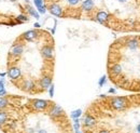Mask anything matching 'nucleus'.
Returning a JSON list of instances; mask_svg holds the SVG:
<instances>
[{
	"label": "nucleus",
	"instance_id": "obj_1",
	"mask_svg": "<svg viewBox=\"0 0 140 133\" xmlns=\"http://www.w3.org/2000/svg\"><path fill=\"white\" fill-rule=\"evenodd\" d=\"M85 114L95 119V125L84 133L105 130L107 133H140V93L132 95L101 94Z\"/></svg>",
	"mask_w": 140,
	"mask_h": 133
},
{
	"label": "nucleus",
	"instance_id": "obj_2",
	"mask_svg": "<svg viewBox=\"0 0 140 133\" xmlns=\"http://www.w3.org/2000/svg\"><path fill=\"white\" fill-rule=\"evenodd\" d=\"M107 73L115 87L140 93V35H125L113 41L108 53Z\"/></svg>",
	"mask_w": 140,
	"mask_h": 133
},
{
	"label": "nucleus",
	"instance_id": "obj_3",
	"mask_svg": "<svg viewBox=\"0 0 140 133\" xmlns=\"http://www.w3.org/2000/svg\"><path fill=\"white\" fill-rule=\"evenodd\" d=\"M7 75H8V77L13 81V82L16 83L17 81L20 80V78H22V76H23V73H22V69L18 66H16V65H9Z\"/></svg>",
	"mask_w": 140,
	"mask_h": 133
},
{
	"label": "nucleus",
	"instance_id": "obj_4",
	"mask_svg": "<svg viewBox=\"0 0 140 133\" xmlns=\"http://www.w3.org/2000/svg\"><path fill=\"white\" fill-rule=\"evenodd\" d=\"M47 6V9L52 15L56 16V17H63L64 16V11L63 8L59 6L58 3L56 2H51V3H47L45 4Z\"/></svg>",
	"mask_w": 140,
	"mask_h": 133
},
{
	"label": "nucleus",
	"instance_id": "obj_5",
	"mask_svg": "<svg viewBox=\"0 0 140 133\" xmlns=\"http://www.w3.org/2000/svg\"><path fill=\"white\" fill-rule=\"evenodd\" d=\"M26 12L28 13V15L35 17L36 20H39V18H40V13H39L35 8H33L31 6H29V4H26Z\"/></svg>",
	"mask_w": 140,
	"mask_h": 133
},
{
	"label": "nucleus",
	"instance_id": "obj_6",
	"mask_svg": "<svg viewBox=\"0 0 140 133\" xmlns=\"http://www.w3.org/2000/svg\"><path fill=\"white\" fill-rule=\"evenodd\" d=\"M7 122H8V114L4 109H2L0 110V125H3Z\"/></svg>",
	"mask_w": 140,
	"mask_h": 133
},
{
	"label": "nucleus",
	"instance_id": "obj_7",
	"mask_svg": "<svg viewBox=\"0 0 140 133\" xmlns=\"http://www.w3.org/2000/svg\"><path fill=\"white\" fill-rule=\"evenodd\" d=\"M8 106H9V100L6 96H1L0 97V110L4 109Z\"/></svg>",
	"mask_w": 140,
	"mask_h": 133
},
{
	"label": "nucleus",
	"instance_id": "obj_8",
	"mask_svg": "<svg viewBox=\"0 0 140 133\" xmlns=\"http://www.w3.org/2000/svg\"><path fill=\"white\" fill-rule=\"evenodd\" d=\"M81 115H82V110H81V109H75V110H73L72 113H71V117H72L73 119L81 117Z\"/></svg>",
	"mask_w": 140,
	"mask_h": 133
},
{
	"label": "nucleus",
	"instance_id": "obj_9",
	"mask_svg": "<svg viewBox=\"0 0 140 133\" xmlns=\"http://www.w3.org/2000/svg\"><path fill=\"white\" fill-rule=\"evenodd\" d=\"M37 11H38L40 14H45L47 13V6H45V3L43 4L42 7H40V8H38L37 9Z\"/></svg>",
	"mask_w": 140,
	"mask_h": 133
},
{
	"label": "nucleus",
	"instance_id": "obj_10",
	"mask_svg": "<svg viewBox=\"0 0 140 133\" xmlns=\"http://www.w3.org/2000/svg\"><path fill=\"white\" fill-rule=\"evenodd\" d=\"M106 82H107V76H102L101 78L99 79V81H98V86L101 88V87H104V86H105Z\"/></svg>",
	"mask_w": 140,
	"mask_h": 133
},
{
	"label": "nucleus",
	"instance_id": "obj_11",
	"mask_svg": "<svg viewBox=\"0 0 140 133\" xmlns=\"http://www.w3.org/2000/svg\"><path fill=\"white\" fill-rule=\"evenodd\" d=\"M33 4L36 6V8H40V7H42L43 4H44V0H33Z\"/></svg>",
	"mask_w": 140,
	"mask_h": 133
},
{
	"label": "nucleus",
	"instance_id": "obj_12",
	"mask_svg": "<svg viewBox=\"0 0 140 133\" xmlns=\"http://www.w3.org/2000/svg\"><path fill=\"white\" fill-rule=\"evenodd\" d=\"M54 89H55V86L52 83V85L50 86V88H49V94H50V96H51V97L54 96Z\"/></svg>",
	"mask_w": 140,
	"mask_h": 133
},
{
	"label": "nucleus",
	"instance_id": "obj_13",
	"mask_svg": "<svg viewBox=\"0 0 140 133\" xmlns=\"http://www.w3.org/2000/svg\"><path fill=\"white\" fill-rule=\"evenodd\" d=\"M0 95H1V96H6L7 95V90H6V88H4V86L0 88Z\"/></svg>",
	"mask_w": 140,
	"mask_h": 133
},
{
	"label": "nucleus",
	"instance_id": "obj_14",
	"mask_svg": "<svg viewBox=\"0 0 140 133\" xmlns=\"http://www.w3.org/2000/svg\"><path fill=\"white\" fill-rule=\"evenodd\" d=\"M4 86V78H0V88Z\"/></svg>",
	"mask_w": 140,
	"mask_h": 133
},
{
	"label": "nucleus",
	"instance_id": "obj_15",
	"mask_svg": "<svg viewBox=\"0 0 140 133\" xmlns=\"http://www.w3.org/2000/svg\"><path fill=\"white\" fill-rule=\"evenodd\" d=\"M109 93H112V94H115V93H116V91H115V89H113V88H111V89H109Z\"/></svg>",
	"mask_w": 140,
	"mask_h": 133
},
{
	"label": "nucleus",
	"instance_id": "obj_16",
	"mask_svg": "<svg viewBox=\"0 0 140 133\" xmlns=\"http://www.w3.org/2000/svg\"><path fill=\"white\" fill-rule=\"evenodd\" d=\"M33 26H35V28H40V27H41V25L39 24L38 22H37V23H35V24H33Z\"/></svg>",
	"mask_w": 140,
	"mask_h": 133
},
{
	"label": "nucleus",
	"instance_id": "obj_17",
	"mask_svg": "<svg viewBox=\"0 0 140 133\" xmlns=\"http://www.w3.org/2000/svg\"><path fill=\"white\" fill-rule=\"evenodd\" d=\"M6 75H7V73H0V78H4Z\"/></svg>",
	"mask_w": 140,
	"mask_h": 133
},
{
	"label": "nucleus",
	"instance_id": "obj_18",
	"mask_svg": "<svg viewBox=\"0 0 140 133\" xmlns=\"http://www.w3.org/2000/svg\"><path fill=\"white\" fill-rule=\"evenodd\" d=\"M94 1H101V0H94Z\"/></svg>",
	"mask_w": 140,
	"mask_h": 133
}]
</instances>
